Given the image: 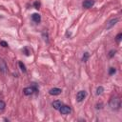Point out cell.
<instances>
[{
  "label": "cell",
  "mask_w": 122,
  "mask_h": 122,
  "mask_svg": "<svg viewBox=\"0 0 122 122\" xmlns=\"http://www.w3.org/2000/svg\"><path fill=\"white\" fill-rule=\"evenodd\" d=\"M109 104H110V107L112 110H119L120 109V106H121V102H120V99L118 97H112V98H111Z\"/></svg>",
  "instance_id": "obj_1"
},
{
  "label": "cell",
  "mask_w": 122,
  "mask_h": 122,
  "mask_svg": "<svg viewBox=\"0 0 122 122\" xmlns=\"http://www.w3.org/2000/svg\"><path fill=\"white\" fill-rule=\"evenodd\" d=\"M36 91H37V89L35 88V86L34 87H27L23 90V92L25 95H30L33 93V92H36Z\"/></svg>",
  "instance_id": "obj_2"
},
{
  "label": "cell",
  "mask_w": 122,
  "mask_h": 122,
  "mask_svg": "<svg viewBox=\"0 0 122 122\" xmlns=\"http://www.w3.org/2000/svg\"><path fill=\"white\" fill-rule=\"evenodd\" d=\"M86 96H87V92L85 91H80L76 94V100L78 102H81V101H83L86 98Z\"/></svg>",
  "instance_id": "obj_3"
},
{
  "label": "cell",
  "mask_w": 122,
  "mask_h": 122,
  "mask_svg": "<svg viewBox=\"0 0 122 122\" xmlns=\"http://www.w3.org/2000/svg\"><path fill=\"white\" fill-rule=\"evenodd\" d=\"M0 71L3 73H6L8 71V66L6 64V61L2 58H0Z\"/></svg>",
  "instance_id": "obj_4"
},
{
  "label": "cell",
  "mask_w": 122,
  "mask_h": 122,
  "mask_svg": "<svg viewBox=\"0 0 122 122\" xmlns=\"http://www.w3.org/2000/svg\"><path fill=\"white\" fill-rule=\"evenodd\" d=\"M59 112H60L62 114H69V113L71 112V108H70L69 106H67V105H62V106L60 107V109H59Z\"/></svg>",
  "instance_id": "obj_5"
},
{
  "label": "cell",
  "mask_w": 122,
  "mask_h": 122,
  "mask_svg": "<svg viewBox=\"0 0 122 122\" xmlns=\"http://www.w3.org/2000/svg\"><path fill=\"white\" fill-rule=\"evenodd\" d=\"M118 22V18H112V19H111L108 23H107V26H106V29L107 30H109V29H111L112 27H113L116 23Z\"/></svg>",
  "instance_id": "obj_6"
},
{
  "label": "cell",
  "mask_w": 122,
  "mask_h": 122,
  "mask_svg": "<svg viewBox=\"0 0 122 122\" xmlns=\"http://www.w3.org/2000/svg\"><path fill=\"white\" fill-rule=\"evenodd\" d=\"M93 4H94V0H85L83 2V7L86 9H90L93 6Z\"/></svg>",
  "instance_id": "obj_7"
},
{
  "label": "cell",
  "mask_w": 122,
  "mask_h": 122,
  "mask_svg": "<svg viewBox=\"0 0 122 122\" xmlns=\"http://www.w3.org/2000/svg\"><path fill=\"white\" fill-rule=\"evenodd\" d=\"M61 89H59V88H52V89H51L50 90V94H51V95H58V94H60L61 93Z\"/></svg>",
  "instance_id": "obj_8"
},
{
  "label": "cell",
  "mask_w": 122,
  "mask_h": 122,
  "mask_svg": "<svg viewBox=\"0 0 122 122\" xmlns=\"http://www.w3.org/2000/svg\"><path fill=\"white\" fill-rule=\"evenodd\" d=\"M31 19H32L35 23H39V22L41 21V16H40V14H38V13H33V14L31 15Z\"/></svg>",
  "instance_id": "obj_9"
},
{
  "label": "cell",
  "mask_w": 122,
  "mask_h": 122,
  "mask_svg": "<svg viewBox=\"0 0 122 122\" xmlns=\"http://www.w3.org/2000/svg\"><path fill=\"white\" fill-rule=\"evenodd\" d=\"M62 105H63L62 102L59 101V100H56V101H53V102H52V107H53L55 110H59Z\"/></svg>",
  "instance_id": "obj_10"
},
{
  "label": "cell",
  "mask_w": 122,
  "mask_h": 122,
  "mask_svg": "<svg viewBox=\"0 0 122 122\" xmlns=\"http://www.w3.org/2000/svg\"><path fill=\"white\" fill-rule=\"evenodd\" d=\"M18 65H19V68L21 69V71H22L23 72H26V71H27V69H26V66L24 65V63H23L22 61H19V62H18Z\"/></svg>",
  "instance_id": "obj_11"
},
{
  "label": "cell",
  "mask_w": 122,
  "mask_h": 122,
  "mask_svg": "<svg viewBox=\"0 0 122 122\" xmlns=\"http://www.w3.org/2000/svg\"><path fill=\"white\" fill-rule=\"evenodd\" d=\"M103 92H104V88H103L102 86H99V87L96 89V94H97V95L102 94V93H103Z\"/></svg>",
  "instance_id": "obj_12"
},
{
  "label": "cell",
  "mask_w": 122,
  "mask_h": 122,
  "mask_svg": "<svg viewBox=\"0 0 122 122\" xmlns=\"http://www.w3.org/2000/svg\"><path fill=\"white\" fill-rule=\"evenodd\" d=\"M89 59V52H84L83 57H82V61L83 62H87Z\"/></svg>",
  "instance_id": "obj_13"
},
{
  "label": "cell",
  "mask_w": 122,
  "mask_h": 122,
  "mask_svg": "<svg viewBox=\"0 0 122 122\" xmlns=\"http://www.w3.org/2000/svg\"><path fill=\"white\" fill-rule=\"evenodd\" d=\"M5 107H6V104H5V102H4V101H2V100H0V112L4 111Z\"/></svg>",
  "instance_id": "obj_14"
},
{
  "label": "cell",
  "mask_w": 122,
  "mask_h": 122,
  "mask_svg": "<svg viewBox=\"0 0 122 122\" xmlns=\"http://www.w3.org/2000/svg\"><path fill=\"white\" fill-rule=\"evenodd\" d=\"M115 71H116V70L114 69V68H110V71H109V74H113V73H115Z\"/></svg>",
  "instance_id": "obj_15"
},
{
  "label": "cell",
  "mask_w": 122,
  "mask_h": 122,
  "mask_svg": "<svg viewBox=\"0 0 122 122\" xmlns=\"http://www.w3.org/2000/svg\"><path fill=\"white\" fill-rule=\"evenodd\" d=\"M0 45L3 46V47H8V46H9L6 41H0Z\"/></svg>",
  "instance_id": "obj_16"
},
{
  "label": "cell",
  "mask_w": 122,
  "mask_h": 122,
  "mask_svg": "<svg viewBox=\"0 0 122 122\" xmlns=\"http://www.w3.org/2000/svg\"><path fill=\"white\" fill-rule=\"evenodd\" d=\"M121 37H122V33H118L117 36H116V41L119 42V41L121 40Z\"/></svg>",
  "instance_id": "obj_17"
},
{
  "label": "cell",
  "mask_w": 122,
  "mask_h": 122,
  "mask_svg": "<svg viewBox=\"0 0 122 122\" xmlns=\"http://www.w3.org/2000/svg\"><path fill=\"white\" fill-rule=\"evenodd\" d=\"M114 53H115V51H113V50H112V51H110V54H109V56H110V57H112Z\"/></svg>",
  "instance_id": "obj_18"
},
{
  "label": "cell",
  "mask_w": 122,
  "mask_h": 122,
  "mask_svg": "<svg viewBox=\"0 0 122 122\" xmlns=\"http://www.w3.org/2000/svg\"><path fill=\"white\" fill-rule=\"evenodd\" d=\"M34 6H35V9H39V3L38 2H35L34 3Z\"/></svg>",
  "instance_id": "obj_19"
}]
</instances>
